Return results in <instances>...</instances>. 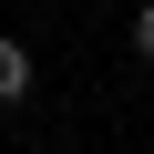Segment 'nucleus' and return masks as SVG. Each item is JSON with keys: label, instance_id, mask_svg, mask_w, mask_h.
<instances>
[{"label": "nucleus", "instance_id": "obj_1", "mask_svg": "<svg viewBox=\"0 0 154 154\" xmlns=\"http://www.w3.org/2000/svg\"><path fill=\"white\" fill-rule=\"evenodd\" d=\"M21 93H31V51L0 31V103H21Z\"/></svg>", "mask_w": 154, "mask_h": 154}, {"label": "nucleus", "instance_id": "obj_2", "mask_svg": "<svg viewBox=\"0 0 154 154\" xmlns=\"http://www.w3.org/2000/svg\"><path fill=\"white\" fill-rule=\"evenodd\" d=\"M134 62H154V0L134 11Z\"/></svg>", "mask_w": 154, "mask_h": 154}]
</instances>
